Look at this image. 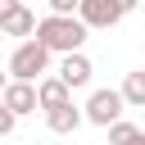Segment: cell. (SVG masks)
<instances>
[{
    "instance_id": "1",
    "label": "cell",
    "mask_w": 145,
    "mask_h": 145,
    "mask_svg": "<svg viewBox=\"0 0 145 145\" xmlns=\"http://www.w3.org/2000/svg\"><path fill=\"white\" fill-rule=\"evenodd\" d=\"M86 23L77 18V14H45V18H36V41L50 50V54H68V50H82L86 45Z\"/></svg>"
},
{
    "instance_id": "2",
    "label": "cell",
    "mask_w": 145,
    "mask_h": 145,
    "mask_svg": "<svg viewBox=\"0 0 145 145\" xmlns=\"http://www.w3.org/2000/svg\"><path fill=\"white\" fill-rule=\"evenodd\" d=\"M9 77H18V82H36V77H45L50 72V50L36 41V36H23L18 45H14V54H9V68H5Z\"/></svg>"
},
{
    "instance_id": "3",
    "label": "cell",
    "mask_w": 145,
    "mask_h": 145,
    "mask_svg": "<svg viewBox=\"0 0 145 145\" xmlns=\"http://www.w3.org/2000/svg\"><path fill=\"white\" fill-rule=\"evenodd\" d=\"M122 91H113V86H100V91H91V100L82 104V113H86V122L91 127H109V122H118L122 118Z\"/></svg>"
},
{
    "instance_id": "4",
    "label": "cell",
    "mask_w": 145,
    "mask_h": 145,
    "mask_svg": "<svg viewBox=\"0 0 145 145\" xmlns=\"http://www.w3.org/2000/svg\"><path fill=\"white\" fill-rule=\"evenodd\" d=\"M0 100L9 104V113H14V118H23V113H36V109H41V100H36V82H18V77H9V82H5Z\"/></svg>"
},
{
    "instance_id": "5",
    "label": "cell",
    "mask_w": 145,
    "mask_h": 145,
    "mask_svg": "<svg viewBox=\"0 0 145 145\" xmlns=\"http://www.w3.org/2000/svg\"><path fill=\"white\" fill-rule=\"evenodd\" d=\"M45 113V127L54 131V136H72L82 122H86V113L72 104V100H63V104H54V109H41Z\"/></svg>"
},
{
    "instance_id": "6",
    "label": "cell",
    "mask_w": 145,
    "mask_h": 145,
    "mask_svg": "<svg viewBox=\"0 0 145 145\" xmlns=\"http://www.w3.org/2000/svg\"><path fill=\"white\" fill-rule=\"evenodd\" d=\"M77 18L95 32V27H113V23H122V14H118V5L113 0H77Z\"/></svg>"
},
{
    "instance_id": "7",
    "label": "cell",
    "mask_w": 145,
    "mask_h": 145,
    "mask_svg": "<svg viewBox=\"0 0 145 145\" xmlns=\"http://www.w3.org/2000/svg\"><path fill=\"white\" fill-rule=\"evenodd\" d=\"M91 59L82 54V50H68L63 59H59V77L68 82V91H82V86H91Z\"/></svg>"
},
{
    "instance_id": "8",
    "label": "cell",
    "mask_w": 145,
    "mask_h": 145,
    "mask_svg": "<svg viewBox=\"0 0 145 145\" xmlns=\"http://www.w3.org/2000/svg\"><path fill=\"white\" fill-rule=\"evenodd\" d=\"M36 100H41V109H54V104H63V100H72V91H68V82L54 72H45V77H36Z\"/></svg>"
},
{
    "instance_id": "9",
    "label": "cell",
    "mask_w": 145,
    "mask_h": 145,
    "mask_svg": "<svg viewBox=\"0 0 145 145\" xmlns=\"http://www.w3.org/2000/svg\"><path fill=\"white\" fill-rule=\"evenodd\" d=\"M0 32H5V36H18V41L36 32V14L27 9V0H23V5H18V9H14V14L5 18V23H0Z\"/></svg>"
},
{
    "instance_id": "10",
    "label": "cell",
    "mask_w": 145,
    "mask_h": 145,
    "mask_svg": "<svg viewBox=\"0 0 145 145\" xmlns=\"http://www.w3.org/2000/svg\"><path fill=\"white\" fill-rule=\"evenodd\" d=\"M104 131H109V145H145V127H136V122H127V118L109 122Z\"/></svg>"
},
{
    "instance_id": "11",
    "label": "cell",
    "mask_w": 145,
    "mask_h": 145,
    "mask_svg": "<svg viewBox=\"0 0 145 145\" xmlns=\"http://www.w3.org/2000/svg\"><path fill=\"white\" fill-rule=\"evenodd\" d=\"M118 91H122V104L127 109H145V68L140 72H127Z\"/></svg>"
},
{
    "instance_id": "12",
    "label": "cell",
    "mask_w": 145,
    "mask_h": 145,
    "mask_svg": "<svg viewBox=\"0 0 145 145\" xmlns=\"http://www.w3.org/2000/svg\"><path fill=\"white\" fill-rule=\"evenodd\" d=\"M14 122H18V118H14V113H9V104L0 100V136H9V131H14Z\"/></svg>"
},
{
    "instance_id": "13",
    "label": "cell",
    "mask_w": 145,
    "mask_h": 145,
    "mask_svg": "<svg viewBox=\"0 0 145 145\" xmlns=\"http://www.w3.org/2000/svg\"><path fill=\"white\" fill-rule=\"evenodd\" d=\"M50 14H77V0H45Z\"/></svg>"
},
{
    "instance_id": "14",
    "label": "cell",
    "mask_w": 145,
    "mask_h": 145,
    "mask_svg": "<svg viewBox=\"0 0 145 145\" xmlns=\"http://www.w3.org/2000/svg\"><path fill=\"white\" fill-rule=\"evenodd\" d=\"M18 5H23V0H0V23H5V18H9V14L18 9Z\"/></svg>"
},
{
    "instance_id": "15",
    "label": "cell",
    "mask_w": 145,
    "mask_h": 145,
    "mask_svg": "<svg viewBox=\"0 0 145 145\" xmlns=\"http://www.w3.org/2000/svg\"><path fill=\"white\" fill-rule=\"evenodd\" d=\"M113 5H118V14H122V18H127V14H131V9H136V5H140V0H113Z\"/></svg>"
},
{
    "instance_id": "16",
    "label": "cell",
    "mask_w": 145,
    "mask_h": 145,
    "mask_svg": "<svg viewBox=\"0 0 145 145\" xmlns=\"http://www.w3.org/2000/svg\"><path fill=\"white\" fill-rule=\"evenodd\" d=\"M5 82H9V72H0V91H5Z\"/></svg>"
}]
</instances>
